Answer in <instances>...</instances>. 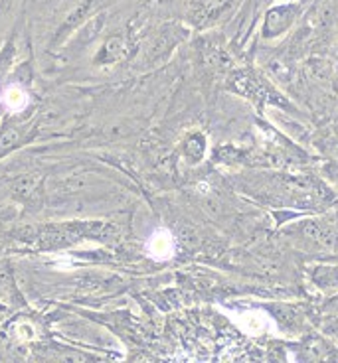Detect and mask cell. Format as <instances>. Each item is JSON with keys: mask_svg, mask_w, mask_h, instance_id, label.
<instances>
[{"mask_svg": "<svg viewBox=\"0 0 338 363\" xmlns=\"http://www.w3.org/2000/svg\"><path fill=\"white\" fill-rule=\"evenodd\" d=\"M115 233V227L101 221H72V223H54L44 225L32 235L34 247L42 251L62 249L73 245L82 239H109Z\"/></svg>", "mask_w": 338, "mask_h": 363, "instance_id": "obj_1", "label": "cell"}, {"mask_svg": "<svg viewBox=\"0 0 338 363\" xmlns=\"http://www.w3.org/2000/svg\"><path fill=\"white\" fill-rule=\"evenodd\" d=\"M38 127L32 123L22 121H9L0 127V160L6 158L10 152L18 150L36 136Z\"/></svg>", "mask_w": 338, "mask_h": 363, "instance_id": "obj_2", "label": "cell"}, {"mask_svg": "<svg viewBox=\"0 0 338 363\" xmlns=\"http://www.w3.org/2000/svg\"><path fill=\"white\" fill-rule=\"evenodd\" d=\"M295 16H297L295 4H283V6H275L273 10H269L266 18V28H263L266 36L273 38L283 34L285 30L293 24Z\"/></svg>", "mask_w": 338, "mask_h": 363, "instance_id": "obj_3", "label": "cell"}, {"mask_svg": "<svg viewBox=\"0 0 338 363\" xmlns=\"http://www.w3.org/2000/svg\"><path fill=\"white\" fill-rule=\"evenodd\" d=\"M146 253L151 255L156 261H166L174 255L176 249V241L174 235L168 229H155L151 237L146 239Z\"/></svg>", "mask_w": 338, "mask_h": 363, "instance_id": "obj_4", "label": "cell"}, {"mask_svg": "<svg viewBox=\"0 0 338 363\" xmlns=\"http://www.w3.org/2000/svg\"><path fill=\"white\" fill-rule=\"evenodd\" d=\"M2 105L10 111V113H20L30 105V95L28 91L18 85V83H12L9 85L4 93H2Z\"/></svg>", "mask_w": 338, "mask_h": 363, "instance_id": "obj_5", "label": "cell"}, {"mask_svg": "<svg viewBox=\"0 0 338 363\" xmlns=\"http://www.w3.org/2000/svg\"><path fill=\"white\" fill-rule=\"evenodd\" d=\"M123 54H125V44H123V40H121V38H111L109 42L105 44V48H103V52L99 54V62H103V64H111V62L121 60Z\"/></svg>", "mask_w": 338, "mask_h": 363, "instance_id": "obj_6", "label": "cell"}, {"mask_svg": "<svg viewBox=\"0 0 338 363\" xmlns=\"http://www.w3.org/2000/svg\"><path fill=\"white\" fill-rule=\"evenodd\" d=\"M206 152V138L202 135H192L190 138H186L184 143V155L188 158H192L194 162L202 160V156Z\"/></svg>", "mask_w": 338, "mask_h": 363, "instance_id": "obj_7", "label": "cell"}, {"mask_svg": "<svg viewBox=\"0 0 338 363\" xmlns=\"http://www.w3.org/2000/svg\"><path fill=\"white\" fill-rule=\"evenodd\" d=\"M226 0H190V12L194 16H208L222 9Z\"/></svg>", "mask_w": 338, "mask_h": 363, "instance_id": "obj_8", "label": "cell"}, {"mask_svg": "<svg viewBox=\"0 0 338 363\" xmlns=\"http://www.w3.org/2000/svg\"><path fill=\"white\" fill-rule=\"evenodd\" d=\"M239 324H241V328L247 330V332H251V330H256L257 332L259 328L266 324V320H261L257 314H251V312H249V314H244V316H241Z\"/></svg>", "mask_w": 338, "mask_h": 363, "instance_id": "obj_9", "label": "cell"}]
</instances>
